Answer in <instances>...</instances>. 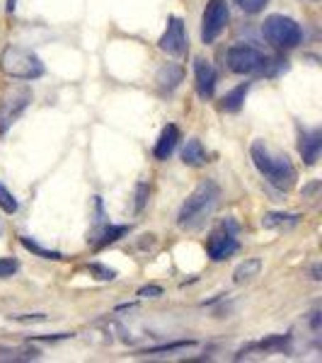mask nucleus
<instances>
[{"label": "nucleus", "instance_id": "obj_1", "mask_svg": "<svg viewBox=\"0 0 322 363\" xmlns=\"http://www.w3.org/2000/svg\"><path fill=\"white\" fill-rule=\"evenodd\" d=\"M221 201V186L213 179H204L189 194L177 213V225L182 230H201L206 220L213 216Z\"/></svg>", "mask_w": 322, "mask_h": 363}, {"label": "nucleus", "instance_id": "obj_2", "mask_svg": "<svg viewBox=\"0 0 322 363\" xmlns=\"http://www.w3.org/2000/svg\"><path fill=\"white\" fill-rule=\"evenodd\" d=\"M250 157H252L255 167L260 169L262 177H265L272 186H277L281 191L294 189L296 167H294V162L289 160V155L272 150L265 140H255L252 148H250Z\"/></svg>", "mask_w": 322, "mask_h": 363}, {"label": "nucleus", "instance_id": "obj_3", "mask_svg": "<svg viewBox=\"0 0 322 363\" xmlns=\"http://www.w3.org/2000/svg\"><path fill=\"white\" fill-rule=\"evenodd\" d=\"M0 70L13 80H37L44 75V63L25 46H5L0 56Z\"/></svg>", "mask_w": 322, "mask_h": 363}, {"label": "nucleus", "instance_id": "obj_4", "mask_svg": "<svg viewBox=\"0 0 322 363\" xmlns=\"http://www.w3.org/2000/svg\"><path fill=\"white\" fill-rule=\"evenodd\" d=\"M228 68L238 75H252V73H265V75H274V68H281V58H269L267 54H262L260 49L250 44H238L231 46L226 54Z\"/></svg>", "mask_w": 322, "mask_h": 363}, {"label": "nucleus", "instance_id": "obj_5", "mask_svg": "<svg viewBox=\"0 0 322 363\" xmlns=\"http://www.w3.org/2000/svg\"><path fill=\"white\" fill-rule=\"evenodd\" d=\"M262 34H265L267 42L274 44L277 49H294L303 39L301 25L286 15H269L265 20V25H262Z\"/></svg>", "mask_w": 322, "mask_h": 363}, {"label": "nucleus", "instance_id": "obj_6", "mask_svg": "<svg viewBox=\"0 0 322 363\" xmlns=\"http://www.w3.org/2000/svg\"><path fill=\"white\" fill-rule=\"evenodd\" d=\"M32 104V87L27 85H10L0 95V133H8V128L25 114Z\"/></svg>", "mask_w": 322, "mask_h": 363}, {"label": "nucleus", "instance_id": "obj_7", "mask_svg": "<svg viewBox=\"0 0 322 363\" xmlns=\"http://www.w3.org/2000/svg\"><path fill=\"white\" fill-rule=\"evenodd\" d=\"M238 223L233 218H226L221 228H216L213 233H211L209 242H206V252L209 257L213 262H223L228 259L231 255H235L240 250V242H238Z\"/></svg>", "mask_w": 322, "mask_h": 363}, {"label": "nucleus", "instance_id": "obj_8", "mask_svg": "<svg viewBox=\"0 0 322 363\" xmlns=\"http://www.w3.org/2000/svg\"><path fill=\"white\" fill-rule=\"evenodd\" d=\"M228 20H231V10H228L226 0H209L206 10H204L201 17V39L204 44H211L221 37V32L228 27Z\"/></svg>", "mask_w": 322, "mask_h": 363}, {"label": "nucleus", "instance_id": "obj_9", "mask_svg": "<svg viewBox=\"0 0 322 363\" xmlns=\"http://www.w3.org/2000/svg\"><path fill=\"white\" fill-rule=\"evenodd\" d=\"M157 46H160L167 56H174V58L187 54V32H184V22L179 20V17H170Z\"/></svg>", "mask_w": 322, "mask_h": 363}, {"label": "nucleus", "instance_id": "obj_10", "mask_svg": "<svg viewBox=\"0 0 322 363\" xmlns=\"http://www.w3.org/2000/svg\"><path fill=\"white\" fill-rule=\"evenodd\" d=\"M194 75H196V92L201 99H211L216 90V70L209 61L196 58L194 61Z\"/></svg>", "mask_w": 322, "mask_h": 363}, {"label": "nucleus", "instance_id": "obj_11", "mask_svg": "<svg viewBox=\"0 0 322 363\" xmlns=\"http://www.w3.org/2000/svg\"><path fill=\"white\" fill-rule=\"evenodd\" d=\"M298 150H301V157L306 160V165L313 167L315 162L320 160V150H322V131L320 128H313V131L303 133L301 143H298Z\"/></svg>", "mask_w": 322, "mask_h": 363}, {"label": "nucleus", "instance_id": "obj_12", "mask_svg": "<svg viewBox=\"0 0 322 363\" xmlns=\"http://www.w3.org/2000/svg\"><path fill=\"white\" fill-rule=\"evenodd\" d=\"M184 80V68L179 63H165L155 75V83L162 92H172L177 90L179 83Z\"/></svg>", "mask_w": 322, "mask_h": 363}, {"label": "nucleus", "instance_id": "obj_13", "mask_svg": "<svg viewBox=\"0 0 322 363\" xmlns=\"http://www.w3.org/2000/svg\"><path fill=\"white\" fill-rule=\"evenodd\" d=\"M177 143H179V128L174 124H167L160 131V138H157V143H155V150H153L155 157L157 160H167V157L172 155V150L177 148Z\"/></svg>", "mask_w": 322, "mask_h": 363}, {"label": "nucleus", "instance_id": "obj_14", "mask_svg": "<svg viewBox=\"0 0 322 363\" xmlns=\"http://www.w3.org/2000/svg\"><path fill=\"white\" fill-rule=\"evenodd\" d=\"M182 162H184V165H189V167L206 165L209 155H206V150H204L201 140H199V138H189V140H187V145L182 148Z\"/></svg>", "mask_w": 322, "mask_h": 363}, {"label": "nucleus", "instance_id": "obj_15", "mask_svg": "<svg viewBox=\"0 0 322 363\" xmlns=\"http://www.w3.org/2000/svg\"><path fill=\"white\" fill-rule=\"evenodd\" d=\"M248 92H250V83L238 85L235 90H231L223 99H221V109H223V112H231V114L240 112V109H243L245 97H248Z\"/></svg>", "mask_w": 322, "mask_h": 363}, {"label": "nucleus", "instance_id": "obj_16", "mask_svg": "<svg viewBox=\"0 0 322 363\" xmlns=\"http://www.w3.org/2000/svg\"><path fill=\"white\" fill-rule=\"evenodd\" d=\"M128 230H131V225H104L102 230H99V235L92 238V240H95V247L97 250L107 247V245L116 242L119 238L128 235Z\"/></svg>", "mask_w": 322, "mask_h": 363}, {"label": "nucleus", "instance_id": "obj_17", "mask_svg": "<svg viewBox=\"0 0 322 363\" xmlns=\"http://www.w3.org/2000/svg\"><path fill=\"white\" fill-rule=\"evenodd\" d=\"M260 269H262V259H257V257H252V259H245L243 264L235 269L233 279H235V284H245V281L257 277V274H260Z\"/></svg>", "mask_w": 322, "mask_h": 363}, {"label": "nucleus", "instance_id": "obj_18", "mask_svg": "<svg viewBox=\"0 0 322 363\" xmlns=\"http://www.w3.org/2000/svg\"><path fill=\"white\" fill-rule=\"evenodd\" d=\"M20 242H22V247L29 250V252H34V255L42 257V259H63L61 252H56V250H46V247H42V245H39V242H34V240H29L27 235H22V238H20Z\"/></svg>", "mask_w": 322, "mask_h": 363}, {"label": "nucleus", "instance_id": "obj_19", "mask_svg": "<svg viewBox=\"0 0 322 363\" xmlns=\"http://www.w3.org/2000/svg\"><path fill=\"white\" fill-rule=\"evenodd\" d=\"M298 218L301 216L298 213H277V211H272V213H265V218H262V225L265 228H279V225H286V223H298Z\"/></svg>", "mask_w": 322, "mask_h": 363}, {"label": "nucleus", "instance_id": "obj_20", "mask_svg": "<svg viewBox=\"0 0 322 363\" xmlns=\"http://www.w3.org/2000/svg\"><path fill=\"white\" fill-rule=\"evenodd\" d=\"M194 339H184V342H172V344H162V347H153V349H145L143 354H150V356H155V354H167V351H179V349H189V347H194Z\"/></svg>", "mask_w": 322, "mask_h": 363}, {"label": "nucleus", "instance_id": "obj_21", "mask_svg": "<svg viewBox=\"0 0 322 363\" xmlns=\"http://www.w3.org/2000/svg\"><path fill=\"white\" fill-rule=\"evenodd\" d=\"M0 208H3L5 213H17V199L3 182H0Z\"/></svg>", "mask_w": 322, "mask_h": 363}, {"label": "nucleus", "instance_id": "obj_22", "mask_svg": "<svg viewBox=\"0 0 322 363\" xmlns=\"http://www.w3.org/2000/svg\"><path fill=\"white\" fill-rule=\"evenodd\" d=\"M267 3H269V0H238L240 10H245V13H250V15L262 13V10H265V5H267Z\"/></svg>", "mask_w": 322, "mask_h": 363}, {"label": "nucleus", "instance_id": "obj_23", "mask_svg": "<svg viewBox=\"0 0 322 363\" xmlns=\"http://www.w3.org/2000/svg\"><path fill=\"white\" fill-rule=\"evenodd\" d=\"M90 272L95 274V277L99 279V281H114L116 279V272L114 269H109V267H102V264H90Z\"/></svg>", "mask_w": 322, "mask_h": 363}, {"label": "nucleus", "instance_id": "obj_24", "mask_svg": "<svg viewBox=\"0 0 322 363\" xmlns=\"http://www.w3.org/2000/svg\"><path fill=\"white\" fill-rule=\"evenodd\" d=\"M17 269H20V264H17L15 259H0V279L13 277Z\"/></svg>", "mask_w": 322, "mask_h": 363}, {"label": "nucleus", "instance_id": "obj_25", "mask_svg": "<svg viewBox=\"0 0 322 363\" xmlns=\"http://www.w3.org/2000/svg\"><path fill=\"white\" fill-rule=\"evenodd\" d=\"M148 201V184H138L136 186V213H140Z\"/></svg>", "mask_w": 322, "mask_h": 363}, {"label": "nucleus", "instance_id": "obj_26", "mask_svg": "<svg viewBox=\"0 0 322 363\" xmlns=\"http://www.w3.org/2000/svg\"><path fill=\"white\" fill-rule=\"evenodd\" d=\"M10 320H17V322H44L46 315L44 313H37V315H10Z\"/></svg>", "mask_w": 322, "mask_h": 363}, {"label": "nucleus", "instance_id": "obj_27", "mask_svg": "<svg viewBox=\"0 0 322 363\" xmlns=\"http://www.w3.org/2000/svg\"><path fill=\"white\" fill-rule=\"evenodd\" d=\"M138 296L140 298H157V296H162V289L160 286H145V289L138 291Z\"/></svg>", "mask_w": 322, "mask_h": 363}, {"label": "nucleus", "instance_id": "obj_28", "mask_svg": "<svg viewBox=\"0 0 322 363\" xmlns=\"http://www.w3.org/2000/svg\"><path fill=\"white\" fill-rule=\"evenodd\" d=\"M68 337H73V335H68V332H61V335H51V337H32V339H37V342H58V339H68Z\"/></svg>", "mask_w": 322, "mask_h": 363}, {"label": "nucleus", "instance_id": "obj_29", "mask_svg": "<svg viewBox=\"0 0 322 363\" xmlns=\"http://www.w3.org/2000/svg\"><path fill=\"white\" fill-rule=\"evenodd\" d=\"M15 8H17V0H8V8H5V10H8V13L13 15V13H15Z\"/></svg>", "mask_w": 322, "mask_h": 363}, {"label": "nucleus", "instance_id": "obj_30", "mask_svg": "<svg viewBox=\"0 0 322 363\" xmlns=\"http://www.w3.org/2000/svg\"><path fill=\"white\" fill-rule=\"evenodd\" d=\"M313 279H315V281H320V264L313 269Z\"/></svg>", "mask_w": 322, "mask_h": 363}]
</instances>
